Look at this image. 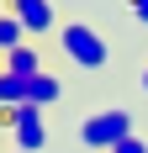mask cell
Masks as SVG:
<instances>
[{
  "label": "cell",
  "mask_w": 148,
  "mask_h": 153,
  "mask_svg": "<svg viewBox=\"0 0 148 153\" xmlns=\"http://www.w3.org/2000/svg\"><path fill=\"white\" fill-rule=\"evenodd\" d=\"M58 53L79 74H106L111 69V37L90 21H58Z\"/></svg>",
  "instance_id": "obj_1"
},
{
  "label": "cell",
  "mask_w": 148,
  "mask_h": 153,
  "mask_svg": "<svg viewBox=\"0 0 148 153\" xmlns=\"http://www.w3.org/2000/svg\"><path fill=\"white\" fill-rule=\"evenodd\" d=\"M122 137H132V111L127 106H106L79 122V148H90V153H111Z\"/></svg>",
  "instance_id": "obj_2"
},
{
  "label": "cell",
  "mask_w": 148,
  "mask_h": 153,
  "mask_svg": "<svg viewBox=\"0 0 148 153\" xmlns=\"http://www.w3.org/2000/svg\"><path fill=\"white\" fill-rule=\"evenodd\" d=\"M5 11L27 27V37H48V32H58V5H53V0H5Z\"/></svg>",
  "instance_id": "obj_3"
},
{
  "label": "cell",
  "mask_w": 148,
  "mask_h": 153,
  "mask_svg": "<svg viewBox=\"0 0 148 153\" xmlns=\"http://www.w3.org/2000/svg\"><path fill=\"white\" fill-rule=\"evenodd\" d=\"M11 148L16 153H37V148H43V143H48V122H43V111H37V106H21V111H16V132H11Z\"/></svg>",
  "instance_id": "obj_4"
},
{
  "label": "cell",
  "mask_w": 148,
  "mask_h": 153,
  "mask_svg": "<svg viewBox=\"0 0 148 153\" xmlns=\"http://www.w3.org/2000/svg\"><path fill=\"white\" fill-rule=\"evenodd\" d=\"M64 100V79L58 74H37V79H27V106H37V111H48V106H58Z\"/></svg>",
  "instance_id": "obj_5"
},
{
  "label": "cell",
  "mask_w": 148,
  "mask_h": 153,
  "mask_svg": "<svg viewBox=\"0 0 148 153\" xmlns=\"http://www.w3.org/2000/svg\"><path fill=\"white\" fill-rule=\"evenodd\" d=\"M0 69H5V74H16V79H37V74H43V53H37L32 42H21L16 53H5V58H0Z\"/></svg>",
  "instance_id": "obj_6"
},
{
  "label": "cell",
  "mask_w": 148,
  "mask_h": 153,
  "mask_svg": "<svg viewBox=\"0 0 148 153\" xmlns=\"http://www.w3.org/2000/svg\"><path fill=\"white\" fill-rule=\"evenodd\" d=\"M21 42H27V27H21L11 11H0V58H5V53H16Z\"/></svg>",
  "instance_id": "obj_7"
},
{
  "label": "cell",
  "mask_w": 148,
  "mask_h": 153,
  "mask_svg": "<svg viewBox=\"0 0 148 153\" xmlns=\"http://www.w3.org/2000/svg\"><path fill=\"white\" fill-rule=\"evenodd\" d=\"M111 153H148V143H143V137H138V132H132V137H122V143H117V148H111Z\"/></svg>",
  "instance_id": "obj_8"
},
{
  "label": "cell",
  "mask_w": 148,
  "mask_h": 153,
  "mask_svg": "<svg viewBox=\"0 0 148 153\" xmlns=\"http://www.w3.org/2000/svg\"><path fill=\"white\" fill-rule=\"evenodd\" d=\"M127 11H132L138 27H148V0H127Z\"/></svg>",
  "instance_id": "obj_9"
},
{
  "label": "cell",
  "mask_w": 148,
  "mask_h": 153,
  "mask_svg": "<svg viewBox=\"0 0 148 153\" xmlns=\"http://www.w3.org/2000/svg\"><path fill=\"white\" fill-rule=\"evenodd\" d=\"M16 111L21 106H0V127H5V132H16Z\"/></svg>",
  "instance_id": "obj_10"
},
{
  "label": "cell",
  "mask_w": 148,
  "mask_h": 153,
  "mask_svg": "<svg viewBox=\"0 0 148 153\" xmlns=\"http://www.w3.org/2000/svg\"><path fill=\"white\" fill-rule=\"evenodd\" d=\"M138 90L148 95V58H143V69H138Z\"/></svg>",
  "instance_id": "obj_11"
},
{
  "label": "cell",
  "mask_w": 148,
  "mask_h": 153,
  "mask_svg": "<svg viewBox=\"0 0 148 153\" xmlns=\"http://www.w3.org/2000/svg\"><path fill=\"white\" fill-rule=\"evenodd\" d=\"M0 11H5V5H0Z\"/></svg>",
  "instance_id": "obj_12"
},
{
  "label": "cell",
  "mask_w": 148,
  "mask_h": 153,
  "mask_svg": "<svg viewBox=\"0 0 148 153\" xmlns=\"http://www.w3.org/2000/svg\"><path fill=\"white\" fill-rule=\"evenodd\" d=\"M11 153H16V148H11Z\"/></svg>",
  "instance_id": "obj_13"
}]
</instances>
